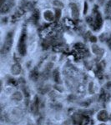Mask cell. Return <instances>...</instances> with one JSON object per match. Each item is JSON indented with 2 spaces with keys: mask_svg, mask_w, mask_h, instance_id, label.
Here are the masks:
<instances>
[{
  "mask_svg": "<svg viewBox=\"0 0 111 125\" xmlns=\"http://www.w3.org/2000/svg\"><path fill=\"white\" fill-rule=\"evenodd\" d=\"M70 8H71V11H72V17L74 19H78V16H79V11H78V6L74 3H71L69 4Z\"/></svg>",
  "mask_w": 111,
  "mask_h": 125,
  "instance_id": "4",
  "label": "cell"
},
{
  "mask_svg": "<svg viewBox=\"0 0 111 125\" xmlns=\"http://www.w3.org/2000/svg\"><path fill=\"white\" fill-rule=\"evenodd\" d=\"M92 50H93V52H94V53L96 54L98 59H100V58H102L103 54L104 53V49H103V48H100L99 46H97L96 44H94V45L92 46Z\"/></svg>",
  "mask_w": 111,
  "mask_h": 125,
  "instance_id": "3",
  "label": "cell"
},
{
  "mask_svg": "<svg viewBox=\"0 0 111 125\" xmlns=\"http://www.w3.org/2000/svg\"><path fill=\"white\" fill-rule=\"evenodd\" d=\"M53 77H54V79L57 83H60V77H59V73H58V70H55L53 73Z\"/></svg>",
  "mask_w": 111,
  "mask_h": 125,
  "instance_id": "11",
  "label": "cell"
},
{
  "mask_svg": "<svg viewBox=\"0 0 111 125\" xmlns=\"http://www.w3.org/2000/svg\"><path fill=\"white\" fill-rule=\"evenodd\" d=\"M26 39H27V35L26 33H23L21 37L19 38V44H18V50L20 55L24 56L27 53V48H26Z\"/></svg>",
  "mask_w": 111,
  "mask_h": 125,
  "instance_id": "2",
  "label": "cell"
},
{
  "mask_svg": "<svg viewBox=\"0 0 111 125\" xmlns=\"http://www.w3.org/2000/svg\"><path fill=\"white\" fill-rule=\"evenodd\" d=\"M87 11H88V3L87 2H84V14L85 15L87 13Z\"/></svg>",
  "mask_w": 111,
  "mask_h": 125,
  "instance_id": "15",
  "label": "cell"
},
{
  "mask_svg": "<svg viewBox=\"0 0 111 125\" xmlns=\"http://www.w3.org/2000/svg\"><path fill=\"white\" fill-rule=\"evenodd\" d=\"M106 12H108L109 13H110V14H111V0L108 3V4H107Z\"/></svg>",
  "mask_w": 111,
  "mask_h": 125,
  "instance_id": "13",
  "label": "cell"
},
{
  "mask_svg": "<svg viewBox=\"0 0 111 125\" xmlns=\"http://www.w3.org/2000/svg\"><path fill=\"white\" fill-rule=\"evenodd\" d=\"M106 87L108 88H111V82H108L106 83Z\"/></svg>",
  "mask_w": 111,
  "mask_h": 125,
  "instance_id": "18",
  "label": "cell"
},
{
  "mask_svg": "<svg viewBox=\"0 0 111 125\" xmlns=\"http://www.w3.org/2000/svg\"><path fill=\"white\" fill-rule=\"evenodd\" d=\"M54 17H55V16L54 15V13H52L50 10H47V11H45L44 13V19L48 20V21H53V20L54 19Z\"/></svg>",
  "mask_w": 111,
  "mask_h": 125,
  "instance_id": "7",
  "label": "cell"
},
{
  "mask_svg": "<svg viewBox=\"0 0 111 125\" xmlns=\"http://www.w3.org/2000/svg\"><path fill=\"white\" fill-rule=\"evenodd\" d=\"M100 125H105V124H100Z\"/></svg>",
  "mask_w": 111,
  "mask_h": 125,
  "instance_id": "21",
  "label": "cell"
},
{
  "mask_svg": "<svg viewBox=\"0 0 111 125\" xmlns=\"http://www.w3.org/2000/svg\"><path fill=\"white\" fill-rule=\"evenodd\" d=\"M12 44H13V33L9 32V33L6 35L5 41H4V43H3V45L1 49V53L3 54L9 53L10 51V49H11Z\"/></svg>",
  "mask_w": 111,
  "mask_h": 125,
  "instance_id": "1",
  "label": "cell"
},
{
  "mask_svg": "<svg viewBox=\"0 0 111 125\" xmlns=\"http://www.w3.org/2000/svg\"><path fill=\"white\" fill-rule=\"evenodd\" d=\"M93 85H94V83H89V90L90 93H93V90H92Z\"/></svg>",
  "mask_w": 111,
  "mask_h": 125,
  "instance_id": "17",
  "label": "cell"
},
{
  "mask_svg": "<svg viewBox=\"0 0 111 125\" xmlns=\"http://www.w3.org/2000/svg\"><path fill=\"white\" fill-rule=\"evenodd\" d=\"M4 1H5V0H1V6L4 4Z\"/></svg>",
  "mask_w": 111,
  "mask_h": 125,
  "instance_id": "19",
  "label": "cell"
},
{
  "mask_svg": "<svg viewBox=\"0 0 111 125\" xmlns=\"http://www.w3.org/2000/svg\"><path fill=\"white\" fill-rule=\"evenodd\" d=\"M110 118H111V115H110Z\"/></svg>",
  "mask_w": 111,
  "mask_h": 125,
  "instance_id": "22",
  "label": "cell"
},
{
  "mask_svg": "<svg viewBox=\"0 0 111 125\" xmlns=\"http://www.w3.org/2000/svg\"><path fill=\"white\" fill-rule=\"evenodd\" d=\"M12 98L16 100V101H21L23 99V94L20 92H15L14 94L12 95Z\"/></svg>",
  "mask_w": 111,
  "mask_h": 125,
  "instance_id": "8",
  "label": "cell"
},
{
  "mask_svg": "<svg viewBox=\"0 0 111 125\" xmlns=\"http://www.w3.org/2000/svg\"><path fill=\"white\" fill-rule=\"evenodd\" d=\"M53 5L54 7L56 8H58V9H63L64 8V3H62L61 1H59V0H54L53 2Z\"/></svg>",
  "mask_w": 111,
  "mask_h": 125,
  "instance_id": "10",
  "label": "cell"
},
{
  "mask_svg": "<svg viewBox=\"0 0 111 125\" xmlns=\"http://www.w3.org/2000/svg\"><path fill=\"white\" fill-rule=\"evenodd\" d=\"M10 9V5L9 4H3L1 6V9H0V12H1L2 14H4L7 12H9V10Z\"/></svg>",
  "mask_w": 111,
  "mask_h": 125,
  "instance_id": "9",
  "label": "cell"
},
{
  "mask_svg": "<svg viewBox=\"0 0 111 125\" xmlns=\"http://www.w3.org/2000/svg\"><path fill=\"white\" fill-rule=\"evenodd\" d=\"M33 21H34L35 23L39 20V13H38V12H36L35 13H33Z\"/></svg>",
  "mask_w": 111,
  "mask_h": 125,
  "instance_id": "14",
  "label": "cell"
},
{
  "mask_svg": "<svg viewBox=\"0 0 111 125\" xmlns=\"http://www.w3.org/2000/svg\"><path fill=\"white\" fill-rule=\"evenodd\" d=\"M99 2H100V3H101V4H102V3H104V0H99Z\"/></svg>",
  "mask_w": 111,
  "mask_h": 125,
  "instance_id": "20",
  "label": "cell"
},
{
  "mask_svg": "<svg viewBox=\"0 0 111 125\" xmlns=\"http://www.w3.org/2000/svg\"><path fill=\"white\" fill-rule=\"evenodd\" d=\"M60 17H61V10H60V9H55V19L58 20L60 19Z\"/></svg>",
  "mask_w": 111,
  "mask_h": 125,
  "instance_id": "12",
  "label": "cell"
},
{
  "mask_svg": "<svg viewBox=\"0 0 111 125\" xmlns=\"http://www.w3.org/2000/svg\"><path fill=\"white\" fill-rule=\"evenodd\" d=\"M11 72L13 75H19L21 73V65L19 63H14L11 68Z\"/></svg>",
  "mask_w": 111,
  "mask_h": 125,
  "instance_id": "5",
  "label": "cell"
},
{
  "mask_svg": "<svg viewBox=\"0 0 111 125\" xmlns=\"http://www.w3.org/2000/svg\"><path fill=\"white\" fill-rule=\"evenodd\" d=\"M89 40L92 42V43H96V42H97V38L95 37V36H90Z\"/></svg>",
  "mask_w": 111,
  "mask_h": 125,
  "instance_id": "16",
  "label": "cell"
},
{
  "mask_svg": "<svg viewBox=\"0 0 111 125\" xmlns=\"http://www.w3.org/2000/svg\"><path fill=\"white\" fill-rule=\"evenodd\" d=\"M97 118L100 121H106L108 118V113L105 110H101L100 112H99Z\"/></svg>",
  "mask_w": 111,
  "mask_h": 125,
  "instance_id": "6",
  "label": "cell"
}]
</instances>
